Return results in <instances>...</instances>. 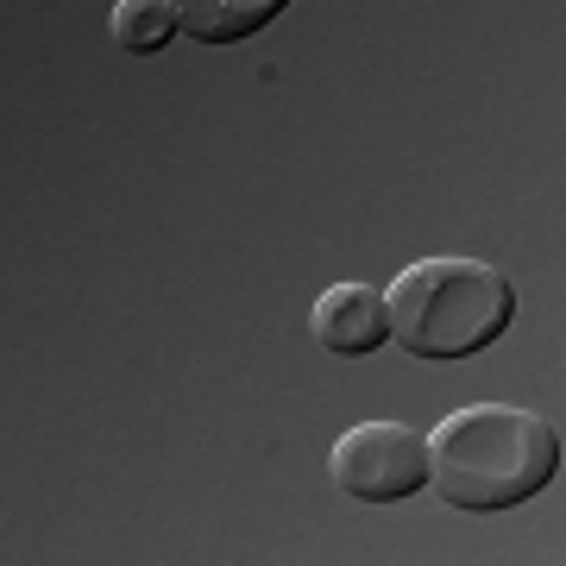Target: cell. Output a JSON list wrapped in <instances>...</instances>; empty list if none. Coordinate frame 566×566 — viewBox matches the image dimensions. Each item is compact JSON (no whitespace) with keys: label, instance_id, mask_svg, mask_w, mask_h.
<instances>
[{"label":"cell","instance_id":"1","mask_svg":"<svg viewBox=\"0 0 566 566\" xmlns=\"http://www.w3.org/2000/svg\"><path fill=\"white\" fill-rule=\"evenodd\" d=\"M560 472V434L516 403H465L428 434V485L447 510L497 516L528 504Z\"/></svg>","mask_w":566,"mask_h":566},{"label":"cell","instance_id":"2","mask_svg":"<svg viewBox=\"0 0 566 566\" xmlns=\"http://www.w3.org/2000/svg\"><path fill=\"white\" fill-rule=\"evenodd\" d=\"M385 308L390 340L409 359L447 365L504 340L516 322V283L504 277V264L485 259H416L385 290Z\"/></svg>","mask_w":566,"mask_h":566},{"label":"cell","instance_id":"3","mask_svg":"<svg viewBox=\"0 0 566 566\" xmlns=\"http://www.w3.org/2000/svg\"><path fill=\"white\" fill-rule=\"evenodd\" d=\"M327 479L353 504H403L428 485V434L409 422H353L327 447Z\"/></svg>","mask_w":566,"mask_h":566},{"label":"cell","instance_id":"4","mask_svg":"<svg viewBox=\"0 0 566 566\" xmlns=\"http://www.w3.org/2000/svg\"><path fill=\"white\" fill-rule=\"evenodd\" d=\"M308 334L322 353L334 359H365L390 340V308H385V290L371 283H327L315 308H308Z\"/></svg>","mask_w":566,"mask_h":566},{"label":"cell","instance_id":"5","mask_svg":"<svg viewBox=\"0 0 566 566\" xmlns=\"http://www.w3.org/2000/svg\"><path fill=\"white\" fill-rule=\"evenodd\" d=\"M283 13V0H182V32L202 44H240Z\"/></svg>","mask_w":566,"mask_h":566},{"label":"cell","instance_id":"6","mask_svg":"<svg viewBox=\"0 0 566 566\" xmlns=\"http://www.w3.org/2000/svg\"><path fill=\"white\" fill-rule=\"evenodd\" d=\"M170 32H182V7H164V0H120L114 20H107V39L133 51V57H151L170 44Z\"/></svg>","mask_w":566,"mask_h":566}]
</instances>
